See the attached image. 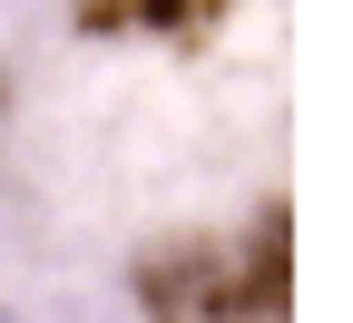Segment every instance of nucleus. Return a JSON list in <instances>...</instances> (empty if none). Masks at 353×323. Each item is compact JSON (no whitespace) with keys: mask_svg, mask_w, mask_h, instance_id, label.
I'll return each mask as SVG.
<instances>
[{"mask_svg":"<svg viewBox=\"0 0 353 323\" xmlns=\"http://www.w3.org/2000/svg\"><path fill=\"white\" fill-rule=\"evenodd\" d=\"M294 216L265 196L255 236H176L138 255L148 323H294Z\"/></svg>","mask_w":353,"mask_h":323,"instance_id":"f257e3e1","label":"nucleus"},{"mask_svg":"<svg viewBox=\"0 0 353 323\" xmlns=\"http://www.w3.org/2000/svg\"><path fill=\"white\" fill-rule=\"evenodd\" d=\"M236 0H79V30L99 39H167V50H196V39L226 30Z\"/></svg>","mask_w":353,"mask_h":323,"instance_id":"f03ea898","label":"nucleus"},{"mask_svg":"<svg viewBox=\"0 0 353 323\" xmlns=\"http://www.w3.org/2000/svg\"><path fill=\"white\" fill-rule=\"evenodd\" d=\"M0 323H10V313H0Z\"/></svg>","mask_w":353,"mask_h":323,"instance_id":"7ed1b4c3","label":"nucleus"}]
</instances>
